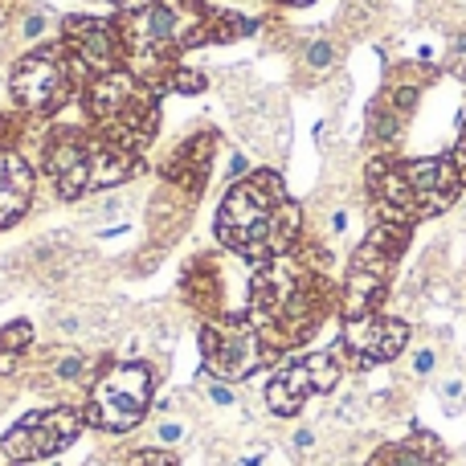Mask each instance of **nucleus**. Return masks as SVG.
Segmentation results:
<instances>
[{
	"label": "nucleus",
	"mask_w": 466,
	"mask_h": 466,
	"mask_svg": "<svg viewBox=\"0 0 466 466\" xmlns=\"http://www.w3.org/2000/svg\"><path fill=\"white\" fill-rule=\"evenodd\" d=\"M303 233V209L287 197L279 172H254L238 180L218 209V238L246 262L287 258Z\"/></svg>",
	"instance_id": "nucleus-1"
},
{
	"label": "nucleus",
	"mask_w": 466,
	"mask_h": 466,
	"mask_svg": "<svg viewBox=\"0 0 466 466\" xmlns=\"http://www.w3.org/2000/svg\"><path fill=\"white\" fill-rule=\"evenodd\" d=\"M364 180H369V197L377 201V218L410 221V226L442 218L466 188L451 156H426V160L372 156Z\"/></svg>",
	"instance_id": "nucleus-2"
},
{
	"label": "nucleus",
	"mask_w": 466,
	"mask_h": 466,
	"mask_svg": "<svg viewBox=\"0 0 466 466\" xmlns=\"http://www.w3.org/2000/svg\"><path fill=\"white\" fill-rule=\"evenodd\" d=\"M413 238L410 221H385L377 218V226L369 229V238L356 246V254L348 258V274L339 287V315L344 319H360V315H377L385 307L389 282L397 274L405 246Z\"/></svg>",
	"instance_id": "nucleus-3"
},
{
	"label": "nucleus",
	"mask_w": 466,
	"mask_h": 466,
	"mask_svg": "<svg viewBox=\"0 0 466 466\" xmlns=\"http://www.w3.org/2000/svg\"><path fill=\"white\" fill-rule=\"evenodd\" d=\"M147 401H152V369L147 364H115L90 393L86 421L106 434H127L144 421Z\"/></svg>",
	"instance_id": "nucleus-4"
},
{
	"label": "nucleus",
	"mask_w": 466,
	"mask_h": 466,
	"mask_svg": "<svg viewBox=\"0 0 466 466\" xmlns=\"http://www.w3.org/2000/svg\"><path fill=\"white\" fill-rule=\"evenodd\" d=\"M205 369L218 380H246L270 360V344L249 319H218L201 331Z\"/></svg>",
	"instance_id": "nucleus-5"
},
{
	"label": "nucleus",
	"mask_w": 466,
	"mask_h": 466,
	"mask_svg": "<svg viewBox=\"0 0 466 466\" xmlns=\"http://www.w3.org/2000/svg\"><path fill=\"white\" fill-rule=\"evenodd\" d=\"M339 377H344V360H339L336 352H307V356H299V360L282 364L270 377V385H266V405H270V413H279V418H295L307 405V397L331 393V389L339 385Z\"/></svg>",
	"instance_id": "nucleus-6"
},
{
	"label": "nucleus",
	"mask_w": 466,
	"mask_h": 466,
	"mask_svg": "<svg viewBox=\"0 0 466 466\" xmlns=\"http://www.w3.org/2000/svg\"><path fill=\"white\" fill-rule=\"evenodd\" d=\"M13 95L21 106L37 115H54L70 98V49L41 46L37 54H25L13 70Z\"/></svg>",
	"instance_id": "nucleus-7"
},
{
	"label": "nucleus",
	"mask_w": 466,
	"mask_h": 466,
	"mask_svg": "<svg viewBox=\"0 0 466 466\" xmlns=\"http://www.w3.org/2000/svg\"><path fill=\"white\" fill-rule=\"evenodd\" d=\"M405 344H410V323L377 311V315H360V319H344L336 356H344L352 369L364 372V369L397 360L405 352Z\"/></svg>",
	"instance_id": "nucleus-8"
},
{
	"label": "nucleus",
	"mask_w": 466,
	"mask_h": 466,
	"mask_svg": "<svg viewBox=\"0 0 466 466\" xmlns=\"http://www.w3.org/2000/svg\"><path fill=\"white\" fill-rule=\"evenodd\" d=\"M82 418L74 410H46V413H29L21 418L0 442V454L13 462H37L49 454L66 451V446L78 438Z\"/></svg>",
	"instance_id": "nucleus-9"
},
{
	"label": "nucleus",
	"mask_w": 466,
	"mask_h": 466,
	"mask_svg": "<svg viewBox=\"0 0 466 466\" xmlns=\"http://www.w3.org/2000/svg\"><path fill=\"white\" fill-rule=\"evenodd\" d=\"M66 49L78 57L82 66H90L95 74H111L119 70L123 57V33L111 21L98 16H66Z\"/></svg>",
	"instance_id": "nucleus-10"
},
{
	"label": "nucleus",
	"mask_w": 466,
	"mask_h": 466,
	"mask_svg": "<svg viewBox=\"0 0 466 466\" xmlns=\"http://www.w3.org/2000/svg\"><path fill=\"white\" fill-rule=\"evenodd\" d=\"M46 168H49V177H54L57 197H66V201H78V197L90 188V147L82 144V136L66 131V136L57 139L54 147H49Z\"/></svg>",
	"instance_id": "nucleus-11"
},
{
	"label": "nucleus",
	"mask_w": 466,
	"mask_h": 466,
	"mask_svg": "<svg viewBox=\"0 0 466 466\" xmlns=\"http://www.w3.org/2000/svg\"><path fill=\"white\" fill-rule=\"evenodd\" d=\"M442 462H446L442 438L413 426L401 442H385L380 451H372V459L364 466H442Z\"/></svg>",
	"instance_id": "nucleus-12"
},
{
	"label": "nucleus",
	"mask_w": 466,
	"mask_h": 466,
	"mask_svg": "<svg viewBox=\"0 0 466 466\" xmlns=\"http://www.w3.org/2000/svg\"><path fill=\"white\" fill-rule=\"evenodd\" d=\"M33 205V168L16 152H0V226H13Z\"/></svg>",
	"instance_id": "nucleus-13"
},
{
	"label": "nucleus",
	"mask_w": 466,
	"mask_h": 466,
	"mask_svg": "<svg viewBox=\"0 0 466 466\" xmlns=\"http://www.w3.org/2000/svg\"><path fill=\"white\" fill-rule=\"evenodd\" d=\"M136 172V164H131V152L119 144H98L90 147V188H115L123 185V180Z\"/></svg>",
	"instance_id": "nucleus-14"
},
{
	"label": "nucleus",
	"mask_w": 466,
	"mask_h": 466,
	"mask_svg": "<svg viewBox=\"0 0 466 466\" xmlns=\"http://www.w3.org/2000/svg\"><path fill=\"white\" fill-rule=\"evenodd\" d=\"M405 123H410V115H405L397 103H389L385 95H377L369 103V144H377V147L397 144V136L405 131Z\"/></svg>",
	"instance_id": "nucleus-15"
},
{
	"label": "nucleus",
	"mask_w": 466,
	"mask_h": 466,
	"mask_svg": "<svg viewBox=\"0 0 466 466\" xmlns=\"http://www.w3.org/2000/svg\"><path fill=\"white\" fill-rule=\"evenodd\" d=\"M29 339H33L29 319H16L0 331V377H13L21 369V352L29 348Z\"/></svg>",
	"instance_id": "nucleus-16"
},
{
	"label": "nucleus",
	"mask_w": 466,
	"mask_h": 466,
	"mask_svg": "<svg viewBox=\"0 0 466 466\" xmlns=\"http://www.w3.org/2000/svg\"><path fill=\"white\" fill-rule=\"evenodd\" d=\"M54 29H57V13H54V8L29 5V13H25V21H21V37L33 46V41H46Z\"/></svg>",
	"instance_id": "nucleus-17"
},
{
	"label": "nucleus",
	"mask_w": 466,
	"mask_h": 466,
	"mask_svg": "<svg viewBox=\"0 0 466 466\" xmlns=\"http://www.w3.org/2000/svg\"><path fill=\"white\" fill-rule=\"evenodd\" d=\"M438 401H442V410L451 413H462V405H466V377L462 372H451V377H442L438 380Z\"/></svg>",
	"instance_id": "nucleus-18"
},
{
	"label": "nucleus",
	"mask_w": 466,
	"mask_h": 466,
	"mask_svg": "<svg viewBox=\"0 0 466 466\" xmlns=\"http://www.w3.org/2000/svg\"><path fill=\"white\" fill-rule=\"evenodd\" d=\"M156 446H164V451H172V446H185L188 442V421L185 418H160L156 421Z\"/></svg>",
	"instance_id": "nucleus-19"
},
{
	"label": "nucleus",
	"mask_w": 466,
	"mask_h": 466,
	"mask_svg": "<svg viewBox=\"0 0 466 466\" xmlns=\"http://www.w3.org/2000/svg\"><path fill=\"white\" fill-rule=\"evenodd\" d=\"M336 57H339V49H336V41H331V37H315L311 46L303 49V62L311 66V70H331V66H336Z\"/></svg>",
	"instance_id": "nucleus-20"
},
{
	"label": "nucleus",
	"mask_w": 466,
	"mask_h": 466,
	"mask_svg": "<svg viewBox=\"0 0 466 466\" xmlns=\"http://www.w3.org/2000/svg\"><path fill=\"white\" fill-rule=\"evenodd\" d=\"M90 372V356L86 352H62L54 360V377L57 380H82Z\"/></svg>",
	"instance_id": "nucleus-21"
},
{
	"label": "nucleus",
	"mask_w": 466,
	"mask_h": 466,
	"mask_svg": "<svg viewBox=\"0 0 466 466\" xmlns=\"http://www.w3.org/2000/svg\"><path fill=\"white\" fill-rule=\"evenodd\" d=\"M205 397H209L218 410H233V405H238V393H233V385H229V380H218V377L205 380Z\"/></svg>",
	"instance_id": "nucleus-22"
},
{
	"label": "nucleus",
	"mask_w": 466,
	"mask_h": 466,
	"mask_svg": "<svg viewBox=\"0 0 466 466\" xmlns=\"http://www.w3.org/2000/svg\"><path fill=\"white\" fill-rule=\"evenodd\" d=\"M168 90H177V95H201L205 90V74L197 70H177L168 78Z\"/></svg>",
	"instance_id": "nucleus-23"
},
{
	"label": "nucleus",
	"mask_w": 466,
	"mask_h": 466,
	"mask_svg": "<svg viewBox=\"0 0 466 466\" xmlns=\"http://www.w3.org/2000/svg\"><path fill=\"white\" fill-rule=\"evenodd\" d=\"M364 418V397L360 393H344L336 405V421H344V426H356V421Z\"/></svg>",
	"instance_id": "nucleus-24"
},
{
	"label": "nucleus",
	"mask_w": 466,
	"mask_h": 466,
	"mask_svg": "<svg viewBox=\"0 0 466 466\" xmlns=\"http://www.w3.org/2000/svg\"><path fill=\"white\" fill-rule=\"evenodd\" d=\"M446 156H451L454 172H459V180L466 185V111H462V119H459V139H454V147Z\"/></svg>",
	"instance_id": "nucleus-25"
},
{
	"label": "nucleus",
	"mask_w": 466,
	"mask_h": 466,
	"mask_svg": "<svg viewBox=\"0 0 466 466\" xmlns=\"http://www.w3.org/2000/svg\"><path fill=\"white\" fill-rule=\"evenodd\" d=\"M434 369H438V348H418V352L410 356V372H413V377H430Z\"/></svg>",
	"instance_id": "nucleus-26"
},
{
	"label": "nucleus",
	"mask_w": 466,
	"mask_h": 466,
	"mask_svg": "<svg viewBox=\"0 0 466 466\" xmlns=\"http://www.w3.org/2000/svg\"><path fill=\"white\" fill-rule=\"evenodd\" d=\"M127 466H177V459H172V454H164L160 446H156V451H136L127 459Z\"/></svg>",
	"instance_id": "nucleus-27"
},
{
	"label": "nucleus",
	"mask_w": 466,
	"mask_h": 466,
	"mask_svg": "<svg viewBox=\"0 0 466 466\" xmlns=\"http://www.w3.org/2000/svg\"><path fill=\"white\" fill-rule=\"evenodd\" d=\"M246 172H249V160L241 152H229V164H226V177L238 185V180H246Z\"/></svg>",
	"instance_id": "nucleus-28"
},
{
	"label": "nucleus",
	"mask_w": 466,
	"mask_h": 466,
	"mask_svg": "<svg viewBox=\"0 0 466 466\" xmlns=\"http://www.w3.org/2000/svg\"><path fill=\"white\" fill-rule=\"evenodd\" d=\"M290 451L295 454H307V451H315V430H295V434H290Z\"/></svg>",
	"instance_id": "nucleus-29"
},
{
	"label": "nucleus",
	"mask_w": 466,
	"mask_h": 466,
	"mask_svg": "<svg viewBox=\"0 0 466 466\" xmlns=\"http://www.w3.org/2000/svg\"><path fill=\"white\" fill-rule=\"evenodd\" d=\"M328 229H331V233H344V229H348V209H336V213H331V218H328Z\"/></svg>",
	"instance_id": "nucleus-30"
},
{
	"label": "nucleus",
	"mask_w": 466,
	"mask_h": 466,
	"mask_svg": "<svg viewBox=\"0 0 466 466\" xmlns=\"http://www.w3.org/2000/svg\"><path fill=\"white\" fill-rule=\"evenodd\" d=\"M462 62H466V33H459V37H454V66L462 70Z\"/></svg>",
	"instance_id": "nucleus-31"
},
{
	"label": "nucleus",
	"mask_w": 466,
	"mask_h": 466,
	"mask_svg": "<svg viewBox=\"0 0 466 466\" xmlns=\"http://www.w3.org/2000/svg\"><path fill=\"white\" fill-rule=\"evenodd\" d=\"M13 5H16V0H0V25L8 21V13H13Z\"/></svg>",
	"instance_id": "nucleus-32"
},
{
	"label": "nucleus",
	"mask_w": 466,
	"mask_h": 466,
	"mask_svg": "<svg viewBox=\"0 0 466 466\" xmlns=\"http://www.w3.org/2000/svg\"><path fill=\"white\" fill-rule=\"evenodd\" d=\"M279 5H311V0H279Z\"/></svg>",
	"instance_id": "nucleus-33"
},
{
	"label": "nucleus",
	"mask_w": 466,
	"mask_h": 466,
	"mask_svg": "<svg viewBox=\"0 0 466 466\" xmlns=\"http://www.w3.org/2000/svg\"><path fill=\"white\" fill-rule=\"evenodd\" d=\"M0 405H5V397H0Z\"/></svg>",
	"instance_id": "nucleus-34"
}]
</instances>
